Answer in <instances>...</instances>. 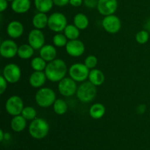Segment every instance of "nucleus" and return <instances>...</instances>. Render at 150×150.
I'll return each mask as SVG.
<instances>
[{"label":"nucleus","mask_w":150,"mask_h":150,"mask_svg":"<svg viewBox=\"0 0 150 150\" xmlns=\"http://www.w3.org/2000/svg\"><path fill=\"white\" fill-rule=\"evenodd\" d=\"M66 63L62 59H55L47 64L45 72L47 79L52 82H59L64 79L67 72Z\"/></svg>","instance_id":"nucleus-1"},{"label":"nucleus","mask_w":150,"mask_h":150,"mask_svg":"<svg viewBox=\"0 0 150 150\" xmlns=\"http://www.w3.org/2000/svg\"><path fill=\"white\" fill-rule=\"evenodd\" d=\"M50 126L48 121L42 118H36L32 121L29 126V132L35 139H42L47 136Z\"/></svg>","instance_id":"nucleus-2"},{"label":"nucleus","mask_w":150,"mask_h":150,"mask_svg":"<svg viewBox=\"0 0 150 150\" xmlns=\"http://www.w3.org/2000/svg\"><path fill=\"white\" fill-rule=\"evenodd\" d=\"M57 99V95L53 89L50 88H39L35 94V101L38 106L43 108L49 107L54 104Z\"/></svg>","instance_id":"nucleus-3"},{"label":"nucleus","mask_w":150,"mask_h":150,"mask_svg":"<svg viewBox=\"0 0 150 150\" xmlns=\"http://www.w3.org/2000/svg\"><path fill=\"white\" fill-rule=\"evenodd\" d=\"M97 94V88L95 85L89 81L83 82L78 87L76 96L80 101L83 103H89L93 101Z\"/></svg>","instance_id":"nucleus-4"},{"label":"nucleus","mask_w":150,"mask_h":150,"mask_svg":"<svg viewBox=\"0 0 150 150\" xmlns=\"http://www.w3.org/2000/svg\"><path fill=\"white\" fill-rule=\"evenodd\" d=\"M89 71L84 63H74L68 69L69 76L76 82H85L89 78Z\"/></svg>","instance_id":"nucleus-5"},{"label":"nucleus","mask_w":150,"mask_h":150,"mask_svg":"<svg viewBox=\"0 0 150 150\" xmlns=\"http://www.w3.org/2000/svg\"><path fill=\"white\" fill-rule=\"evenodd\" d=\"M67 26V19L63 13L56 12L48 16V26L53 32L57 33L62 32Z\"/></svg>","instance_id":"nucleus-6"},{"label":"nucleus","mask_w":150,"mask_h":150,"mask_svg":"<svg viewBox=\"0 0 150 150\" xmlns=\"http://www.w3.org/2000/svg\"><path fill=\"white\" fill-rule=\"evenodd\" d=\"M23 108V101L18 96H11L7 99L5 103L6 111L10 116H16L21 115Z\"/></svg>","instance_id":"nucleus-7"},{"label":"nucleus","mask_w":150,"mask_h":150,"mask_svg":"<svg viewBox=\"0 0 150 150\" xmlns=\"http://www.w3.org/2000/svg\"><path fill=\"white\" fill-rule=\"evenodd\" d=\"M2 76L8 83L15 84L18 82L21 76V70L16 63H9L4 67Z\"/></svg>","instance_id":"nucleus-8"},{"label":"nucleus","mask_w":150,"mask_h":150,"mask_svg":"<svg viewBox=\"0 0 150 150\" xmlns=\"http://www.w3.org/2000/svg\"><path fill=\"white\" fill-rule=\"evenodd\" d=\"M77 89L78 86L76 82L70 77H64L59 82V92L65 97H70L76 94Z\"/></svg>","instance_id":"nucleus-9"},{"label":"nucleus","mask_w":150,"mask_h":150,"mask_svg":"<svg viewBox=\"0 0 150 150\" xmlns=\"http://www.w3.org/2000/svg\"><path fill=\"white\" fill-rule=\"evenodd\" d=\"M102 26L104 30L110 34L117 33L122 27L120 18L114 14L105 16L102 21Z\"/></svg>","instance_id":"nucleus-10"},{"label":"nucleus","mask_w":150,"mask_h":150,"mask_svg":"<svg viewBox=\"0 0 150 150\" xmlns=\"http://www.w3.org/2000/svg\"><path fill=\"white\" fill-rule=\"evenodd\" d=\"M18 46L13 40L7 39L1 42L0 46V54L7 59L14 57L18 54Z\"/></svg>","instance_id":"nucleus-11"},{"label":"nucleus","mask_w":150,"mask_h":150,"mask_svg":"<svg viewBox=\"0 0 150 150\" xmlns=\"http://www.w3.org/2000/svg\"><path fill=\"white\" fill-rule=\"evenodd\" d=\"M45 35L41 29H34L28 35V44L35 50L40 49L45 45Z\"/></svg>","instance_id":"nucleus-12"},{"label":"nucleus","mask_w":150,"mask_h":150,"mask_svg":"<svg viewBox=\"0 0 150 150\" xmlns=\"http://www.w3.org/2000/svg\"><path fill=\"white\" fill-rule=\"evenodd\" d=\"M117 0H98L97 9L100 14L107 16L113 15L117 10Z\"/></svg>","instance_id":"nucleus-13"},{"label":"nucleus","mask_w":150,"mask_h":150,"mask_svg":"<svg viewBox=\"0 0 150 150\" xmlns=\"http://www.w3.org/2000/svg\"><path fill=\"white\" fill-rule=\"evenodd\" d=\"M66 51L70 56L78 57L81 56L85 51L84 44L79 39L68 41L65 46Z\"/></svg>","instance_id":"nucleus-14"},{"label":"nucleus","mask_w":150,"mask_h":150,"mask_svg":"<svg viewBox=\"0 0 150 150\" xmlns=\"http://www.w3.org/2000/svg\"><path fill=\"white\" fill-rule=\"evenodd\" d=\"M24 27L21 22L18 21H12L7 26V33L13 39L18 38L23 35Z\"/></svg>","instance_id":"nucleus-15"},{"label":"nucleus","mask_w":150,"mask_h":150,"mask_svg":"<svg viewBox=\"0 0 150 150\" xmlns=\"http://www.w3.org/2000/svg\"><path fill=\"white\" fill-rule=\"evenodd\" d=\"M46 75L44 71H34L29 78V82L35 88H42L46 82Z\"/></svg>","instance_id":"nucleus-16"},{"label":"nucleus","mask_w":150,"mask_h":150,"mask_svg":"<svg viewBox=\"0 0 150 150\" xmlns=\"http://www.w3.org/2000/svg\"><path fill=\"white\" fill-rule=\"evenodd\" d=\"M40 56L47 63L53 61L57 59V51L55 46L51 44H45L42 48L40 49Z\"/></svg>","instance_id":"nucleus-17"},{"label":"nucleus","mask_w":150,"mask_h":150,"mask_svg":"<svg viewBox=\"0 0 150 150\" xmlns=\"http://www.w3.org/2000/svg\"><path fill=\"white\" fill-rule=\"evenodd\" d=\"M30 7V0H13L12 1V10L18 14H23L26 13L29 11Z\"/></svg>","instance_id":"nucleus-18"},{"label":"nucleus","mask_w":150,"mask_h":150,"mask_svg":"<svg viewBox=\"0 0 150 150\" xmlns=\"http://www.w3.org/2000/svg\"><path fill=\"white\" fill-rule=\"evenodd\" d=\"M32 25L35 27V29H45L48 26V17L47 16L46 13H40L35 15L32 18Z\"/></svg>","instance_id":"nucleus-19"},{"label":"nucleus","mask_w":150,"mask_h":150,"mask_svg":"<svg viewBox=\"0 0 150 150\" xmlns=\"http://www.w3.org/2000/svg\"><path fill=\"white\" fill-rule=\"evenodd\" d=\"M89 81L95 86H100L105 82V75L100 69H94L89 71Z\"/></svg>","instance_id":"nucleus-20"},{"label":"nucleus","mask_w":150,"mask_h":150,"mask_svg":"<svg viewBox=\"0 0 150 150\" xmlns=\"http://www.w3.org/2000/svg\"><path fill=\"white\" fill-rule=\"evenodd\" d=\"M26 119H24L21 115L13 116L10 121V127L14 132H20L25 129L27 125Z\"/></svg>","instance_id":"nucleus-21"},{"label":"nucleus","mask_w":150,"mask_h":150,"mask_svg":"<svg viewBox=\"0 0 150 150\" xmlns=\"http://www.w3.org/2000/svg\"><path fill=\"white\" fill-rule=\"evenodd\" d=\"M89 116L94 119H100L105 113V107L101 103H95L89 108Z\"/></svg>","instance_id":"nucleus-22"},{"label":"nucleus","mask_w":150,"mask_h":150,"mask_svg":"<svg viewBox=\"0 0 150 150\" xmlns=\"http://www.w3.org/2000/svg\"><path fill=\"white\" fill-rule=\"evenodd\" d=\"M35 49L28 44H22L19 46L18 50V56L22 60H28L34 55Z\"/></svg>","instance_id":"nucleus-23"},{"label":"nucleus","mask_w":150,"mask_h":150,"mask_svg":"<svg viewBox=\"0 0 150 150\" xmlns=\"http://www.w3.org/2000/svg\"><path fill=\"white\" fill-rule=\"evenodd\" d=\"M89 19L83 13H77L73 18V24L80 30L86 29L89 26Z\"/></svg>","instance_id":"nucleus-24"},{"label":"nucleus","mask_w":150,"mask_h":150,"mask_svg":"<svg viewBox=\"0 0 150 150\" xmlns=\"http://www.w3.org/2000/svg\"><path fill=\"white\" fill-rule=\"evenodd\" d=\"M53 0H35V6L40 13H46L52 9Z\"/></svg>","instance_id":"nucleus-25"},{"label":"nucleus","mask_w":150,"mask_h":150,"mask_svg":"<svg viewBox=\"0 0 150 150\" xmlns=\"http://www.w3.org/2000/svg\"><path fill=\"white\" fill-rule=\"evenodd\" d=\"M63 32L69 41L79 39L80 35V29L76 27L74 24H67Z\"/></svg>","instance_id":"nucleus-26"},{"label":"nucleus","mask_w":150,"mask_h":150,"mask_svg":"<svg viewBox=\"0 0 150 150\" xmlns=\"http://www.w3.org/2000/svg\"><path fill=\"white\" fill-rule=\"evenodd\" d=\"M47 62L40 57H35L31 60V67L34 71H44L47 66Z\"/></svg>","instance_id":"nucleus-27"},{"label":"nucleus","mask_w":150,"mask_h":150,"mask_svg":"<svg viewBox=\"0 0 150 150\" xmlns=\"http://www.w3.org/2000/svg\"><path fill=\"white\" fill-rule=\"evenodd\" d=\"M53 108L56 114L62 116L67 113L68 107H67V102L64 100L62 99H57L55 102L53 104Z\"/></svg>","instance_id":"nucleus-28"},{"label":"nucleus","mask_w":150,"mask_h":150,"mask_svg":"<svg viewBox=\"0 0 150 150\" xmlns=\"http://www.w3.org/2000/svg\"><path fill=\"white\" fill-rule=\"evenodd\" d=\"M67 37L64 35V33H59L56 34L54 37H53V44L55 46L59 47V48H62V47H65L67 44Z\"/></svg>","instance_id":"nucleus-29"},{"label":"nucleus","mask_w":150,"mask_h":150,"mask_svg":"<svg viewBox=\"0 0 150 150\" xmlns=\"http://www.w3.org/2000/svg\"><path fill=\"white\" fill-rule=\"evenodd\" d=\"M21 115L24 119L26 120L32 121L34 119H36L37 116V110L35 108L31 106H27V107H24L21 112Z\"/></svg>","instance_id":"nucleus-30"},{"label":"nucleus","mask_w":150,"mask_h":150,"mask_svg":"<svg viewBox=\"0 0 150 150\" xmlns=\"http://www.w3.org/2000/svg\"><path fill=\"white\" fill-rule=\"evenodd\" d=\"M136 41L140 44H144L148 42L149 39V32L147 30H140L136 34Z\"/></svg>","instance_id":"nucleus-31"},{"label":"nucleus","mask_w":150,"mask_h":150,"mask_svg":"<svg viewBox=\"0 0 150 150\" xmlns=\"http://www.w3.org/2000/svg\"><path fill=\"white\" fill-rule=\"evenodd\" d=\"M84 64L89 69H94L98 64V58L95 55H89L84 60Z\"/></svg>","instance_id":"nucleus-32"},{"label":"nucleus","mask_w":150,"mask_h":150,"mask_svg":"<svg viewBox=\"0 0 150 150\" xmlns=\"http://www.w3.org/2000/svg\"><path fill=\"white\" fill-rule=\"evenodd\" d=\"M7 81L6 80L5 78L1 75L0 76V94H3L4 93V91H6L7 88Z\"/></svg>","instance_id":"nucleus-33"},{"label":"nucleus","mask_w":150,"mask_h":150,"mask_svg":"<svg viewBox=\"0 0 150 150\" xmlns=\"http://www.w3.org/2000/svg\"><path fill=\"white\" fill-rule=\"evenodd\" d=\"M98 2V0H84L83 1L85 6L89 7V8H93V7H97Z\"/></svg>","instance_id":"nucleus-34"},{"label":"nucleus","mask_w":150,"mask_h":150,"mask_svg":"<svg viewBox=\"0 0 150 150\" xmlns=\"http://www.w3.org/2000/svg\"><path fill=\"white\" fill-rule=\"evenodd\" d=\"M54 4L58 7H64L70 3V0H53Z\"/></svg>","instance_id":"nucleus-35"},{"label":"nucleus","mask_w":150,"mask_h":150,"mask_svg":"<svg viewBox=\"0 0 150 150\" xmlns=\"http://www.w3.org/2000/svg\"><path fill=\"white\" fill-rule=\"evenodd\" d=\"M83 2V0H70V4L73 7H80Z\"/></svg>","instance_id":"nucleus-36"},{"label":"nucleus","mask_w":150,"mask_h":150,"mask_svg":"<svg viewBox=\"0 0 150 150\" xmlns=\"http://www.w3.org/2000/svg\"><path fill=\"white\" fill-rule=\"evenodd\" d=\"M8 3L7 0H0V12H4L7 8Z\"/></svg>","instance_id":"nucleus-37"},{"label":"nucleus","mask_w":150,"mask_h":150,"mask_svg":"<svg viewBox=\"0 0 150 150\" xmlns=\"http://www.w3.org/2000/svg\"><path fill=\"white\" fill-rule=\"evenodd\" d=\"M4 132H3L2 129H1V130H0V141H2L3 140H4Z\"/></svg>","instance_id":"nucleus-38"},{"label":"nucleus","mask_w":150,"mask_h":150,"mask_svg":"<svg viewBox=\"0 0 150 150\" xmlns=\"http://www.w3.org/2000/svg\"><path fill=\"white\" fill-rule=\"evenodd\" d=\"M146 28H147V29H148L147 31L149 32V31H150V20L147 22V23H146Z\"/></svg>","instance_id":"nucleus-39"},{"label":"nucleus","mask_w":150,"mask_h":150,"mask_svg":"<svg viewBox=\"0 0 150 150\" xmlns=\"http://www.w3.org/2000/svg\"><path fill=\"white\" fill-rule=\"evenodd\" d=\"M7 1H13V0H7Z\"/></svg>","instance_id":"nucleus-40"},{"label":"nucleus","mask_w":150,"mask_h":150,"mask_svg":"<svg viewBox=\"0 0 150 150\" xmlns=\"http://www.w3.org/2000/svg\"><path fill=\"white\" fill-rule=\"evenodd\" d=\"M149 116H150V113H149Z\"/></svg>","instance_id":"nucleus-41"}]
</instances>
